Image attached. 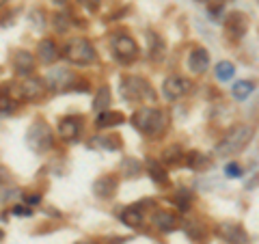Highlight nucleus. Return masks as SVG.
I'll return each instance as SVG.
<instances>
[{"label": "nucleus", "instance_id": "obj_1", "mask_svg": "<svg viewBox=\"0 0 259 244\" xmlns=\"http://www.w3.org/2000/svg\"><path fill=\"white\" fill-rule=\"evenodd\" d=\"M255 130L253 126L248 124H240L236 128H231L229 132H227L218 145L214 147V156L216 158H231V156H238L240 151L246 149V145L250 143V138H253Z\"/></svg>", "mask_w": 259, "mask_h": 244}, {"label": "nucleus", "instance_id": "obj_2", "mask_svg": "<svg viewBox=\"0 0 259 244\" xmlns=\"http://www.w3.org/2000/svg\"><path fill=\"white\" fill-rule=\"evenodd\" d=\"M166 124H168V117L164 115V110H160L156 106H141L132 115V126L143 136H149V138L162 136V132L166 130Z\"/></svg>", "mask_w": 259, "mask_h": 244}, {"label": "nucleus", "instance_id": "obj_3", "mask_svg": "<svg viewBox=\"0 0 259 244\" xmlns=\"http://www.w3.org/2000/svg\"><path fill=\"white\" fill-rule=\"evenodd\" d=\"M121 95H123V100L132 102V104H139V102L156 104V100H158L153 87L141 76H125L121 80Z\"/></svg>", "mask_w": 259, "mask_h": 244}, {"label": "nucleus", "instance_id": "obj_4", "mask_svg": "<svg viewBox=\"0 0 259 244\" xmlns=\"http://www.w3.org/2000/svg\"><path fill=\"white\" fill-rule=\"evenodd\" d=\"M26 145L30 151L44 156L54 147V132L44 119H35L26 130Z\"/></svg>", "mask_w": 259, "mask_h": 244}, {"label": "nucleus", "instance_id": "obj_5", "mask_svg": "<svg viewBox=\"0 0 259 244\" xmlns=\"http://www.w3.org/2000/svg\"><path fill=\"white\" fill-rule=\"evenodd\" d=\"M63 56L67 59L71 65H93L97 59V52H95V46L89 42L87 37H71L67 44L63 48Z\"/></svg>", "mask_w": 259, "mask_h": 244}, {"label": "nucleus", "instance_id": "obj_6", "mask_svg": "<svg viewBox=\"0 0 259 244\" xmlns=\"http://www.w3.org/2000/svg\"><path fill=\"white\" fill-rule=\"evenodd\" d=\"M112 52H115V56L121 63L130 65V63H134L136 59H139L141 48H139V44H136L130 35H125V32H119V35H115V39H112Z\"/></svg>", "mask_w": 259, "mask_h": 244}, {"label": "nucleus", "instance_id": "obj_7", "mask_svg": "<svg viewBox=\"0 0 259 244\" xmlns=\"http://www.w3.org/2000/svg\"><path fill=\"white\" fill-rule=\"evenodd\" d=\"M192 91V83L186 76H180V74H173L164 78V83H162V95L166 97V100H182Z\"/></svg>", "mask_w": 259, "mask_h": 244}, {"label": "nucleus", "instance_id": "obj_8", "mask_svg": "<svg viewBox=\"0 0 259 244\" xmlns=\"http://www.w3.org/2000/svg\"><path fill=\"white\" fill-rule=\"evenodd\" d=\"M225 32L227 37L231 39V42H240V39H244V35L248 32V18L244 13L240 11H233L227 15L225 20Z\"/></svg>", "mask_w": 259, "mask_h": 244}, {"label": "nucleus", "instance_id": "obj_9", "mask_svg": "<svg viewBox=\"0 0 259 244\" xmlns=\"http://www.w3.org/2000/svg\"><path fill=\"white\" fill-rule=\"evenodd\" d=\"M216 235L229 244H248V233L240 223H221L216 225Z\"/></svg>", "mask_w": 259, "mask_h": 244}, {"label": "nucleus", "instance_id": "obj_10", "mask_svg": "<svg viewBox=\"0 0 259 244\" xmlns=\"http://www.w3.org/2000/svg\"><path fill=\"white\" fill-rule=\"evenodd\" d=\"M11 65L15 69V74L18 76H24L28 78L35 74V67H37V56L28 52V50H15L13 56H11Z\"/></svg>", "mask_w": 259, "mask_h": 244}, {"label": "nucleus", "instance_id": "obj_11", "mask_svg": "<svg viewBox=\"0 0 259 244\" xmlns=\"http://www.w3.org/2000/svg\"><path fill=\"white\" fill-rule=\"evenodd\" d=\"M20 91H22V100L24 102H39L48 91V85L44 78H37V76H28L24 78V83L20 85Z\"/></svg>", "mask_w": 259, "mask_h": 244}, {"label": "nucleus", "instance_id": "obj_12", "mask_svg": "<svg viewBox=\"0 0 259 244\" xmlns=\"http://www.w3.org/2000/svg\"><path fill=\"white\" fill-rule=\"evenodd\" d=\"M46 85L54 89V91H67V87H74L76 85V74L67 67H61V69H50L46 76Z\"/></svg>", "mask_w": 259, "mask_h": 244}, {"label": "nucleus", "instance_id": "obj_13", "mask_svg": "<svg viewBox=\"0 0 259 244\" xmlns=\"http://www.w3.org/2000/svg\"><path fill=\"white\" fill-rule=\"evenodd\" d=\"M119 188V177L117 175H102L93 182V194L100 199H112Z\"/></svg>", "mask_w": 259, "mask_h": 244}, {"label": "nucleus", "instance_id": "obj_14", "mask_svg": "<svg viewBox=\"0 0 259 244\" xmlns=\"http://www.w3.org/2000/svg\"><path fill=\"white\" fill-rule=\"evenodd\" d=\"M61 50H59V46H56L54 39L50 37H44L41 42L37 44V61L41 63V65H52L61 59Z\"/></svg>", "mask_w": 259, "mask_h": 244}, {"label": "nucleus", "instance_id": "obj_15", "mask_svg": "<svg viewBox=\"0 0 259 244\" xmlns=\"http://www.w3.org/2000/svg\"><path fill=\"white\" fill-rule=\"evenodd\" d=\"M82 132V117H63L59 121V136L61 141H76Z\"/></svg>", "mask_w": 259, "mask_h": 244}, {"label": "nucleus", "instance_id": "obj_16", "mask_svg": "<svg viewBox=\"0 0 259 244\" xmlns=\"http://www.w3.org/2000/svg\"><path fill=\"white\" fill-rule=\"evenodd\" d=\"M188 69L192 71V74H205V71L209 69V52L205 50V48H192L190 54H188Z\"/></svg>", "mask_w": 259, "mask_h": 244}, {"label": "nucleus", "instance_id": "obj_17", "mask_svg": "<svg viewBox=\"0 0 259 244\" xmlns=\"http://www.w3.org/2000/svg\"><path fill=\"white\" fill-rule=\"evenodd\" d=\"M151 225L162 233H171L175 229H180V218L173 212H168V210H158L151 218Z\"/></svg>", "mask_w": 259, "mask_h": 244}, {"label": "nucleus", "instance_id": "obj_18", "mask_svg": "<svg viewBox=\"0 0 259 244\" xmlns=\"http://www.w3.org/2000/svg\"><path fill=\"white\" fill-rule=\"evenodd\" d=\"M123 121H125V115H123V112L108 108V110H104V112H100V115H97V119H95V128L106 130V128L121 126Z\"/></svg>", "mask_w": 259, "mask_h": 244}, {"label": "nucleus", "instance_id": "obj_19", "mask_svg": "<svg viewBox=\"0 0 259 244\" xmlns=\"http://www.w3.org/2000/svg\"><path fill=\"white\" fill-rule=\"evenodd\" d=\"M147 173H149V177L153 180V184L156 186H160V188H166L168 184V173H166V167L162 165L160 160H149L147 162Z\"/></svg>", "mask_w": 259, "mask_h": 244}, {"label": "nucleus", "instance_id": "obj_20", "mask_svg": "<svg viewBox=\"0 0 259 244\" xmlns=\"http://www.w3.org/2000/svg\"><path fill=\"white\" fill-rule=\"evenodd\" d=\"M121 223L127 225L130 229H141L145 218H143V210L139 206H127L123 212H121Z\"/></svg>", "mask_w": 259, "mask_h": 244}, {"label": "nucleus", "instance_id": "obj_21", "mask_svg": "<svg viewBox=\"0 0 259 244\" xmlns=\"http://www.w3.org/2000/svg\"><path fill=\"white\" fill-rule=\"evenodd\" d=\"M184 162H186L188 169L199 171V173H203V171H207L209 167H212V158L205 156V153H201V151H190Z\"/></svg>", "mask_w": 259, "mask_h": 244}, {"label": "nucleus", "instance_id": "obj_22", "mask_svg": "<svg viewBox=\"0 0 259 244\" xmlns=\"http://www.w3.org/2000/svg\"><path fill=\"white\" fill-rule=\"evenodd\" d=\"M110 104H112L110 87H108V85H102V87L95 91V95H93V110H95V112H104V110L110 108Z\"/></svg>", "mask_w": 259, "mask_h": 244}, {"label": "nucleus", "instance_id": "obj_23", "mask_svg": "<svg viewBox=\"0 0 259 244\" xmlns=\"http://www.w3.org/2000/svg\"><path fill=\"white\" fill-rule=\"evenodd\" d=\"M184 160H186V156H184L180 145H171V147H166L164 151H162V156H160V162L164 167H180Z\"/></svg>", "mask_w": 259, "mask_h": 244}, {"label": "nucleus", "instance_id": "obj_24", "mask_svg": "<svg viewBox=\"0 0 259 244\" xmlns=\"http://www.w3.org/2000/svg\"><path fill=\"white\" fill-rule=\"evenodd\" d=\"M18 108V100L11 93L9 85H0V115H9Z\"/></svg>", "mask_w": 259, "mask_h": 244}, {"label": "nucleus", "instance_id": "obj_25", "mask_svg": "<svg viewBox=\"0 0 259 244\" xmlns=\"http://www.w3.org/2000/svg\"><path fill=\"white\" fill-rule=\"evenodd\" d=\"M97 138V145L108 151H121L123 149V141H121L119 134H106V136H95Z\"/></svg>", "mask_w": 259, "mask_h": 244}, {"label": "nucleus", "instance_id": "obj_26", "mask_svg": "<svg viewBox=\"0 0 259 244\" xmlns=\"http://www.w3.org/2000/svg\"><path fill=\"white\" fill-rule=\"evenodd\" d=\"M216 78L221 80V83H227V80H231L233 76H236V67H233V63L229 61H221L216 63Z\"/></svg>", "mask_w": 259, "mask_h": 244}, {"label": "nucleus", "instance_id": "obj_27", "mask_svg": "<svg viewBox=\"0 0 259 244\" xmlns=\"http://www.w3.org/2000/svg\"><path fill=\"white\" fill-rule=\"evenodd\" d=\"M253 89H255L253 83H248V80H240V83H236L231 87V95L236 97V100H246V97L253 93Z\"/></svg>", "mask_w": 259, "mask_h": 244}, {"label": "nucleus", "instance_id": "obj_28", "mask_svg": "<svg viewBox=\"0 0 259 244\" xmlns=\"http://www.w3.org/2000/svg\"><path fill=\"white\" fill-rule=\"evenodd\" d=\"M121 173H123L125 177H139L143 173V167L139 160L134 158H125L123 162H121Z\"/></svg>", "mask_w": 259, "mask_h": 244}, {"label": "nucleus", "instance_id": "obj_29", "mask_svg": "<svg viewBox=\"0 0 259 244\" xmlns=\"http://www.w3.org/2000/svg\"><path fill=\"white\" fill-rule=\"evenodd\" d=\"M184 229L192 240H203L207 235V229L203 223H184Z\"/></svg>", "mask_w": 259, "mask_h": 244}, {"label": "nucleus", "instance_id": "obj_30", "mask_svg": "<svg viewBox=\"0 0 259 244\" xmlns=\"http://www.w3.org/2000/svg\"><path fill=\"white\" fill-rule=\"evenodd\" d=\"M225 175L229 177V180H233V177L238 180V177H242V167L238 165V162H229V165L225 167Z\"/></svg>", "mask_w": 259, "mask_h": 244}, {"label": "nucleus", "instance_id": "obj_31", "mask_svg": "<svg viewBox=\"0 0 259 244\" xmlns=\"http://www.w3.org/2000/svg\"><path fill=\"white\" fill-rule=\"evenodd\" d=\"M54 28L61 30V32L67 30V28H69V18H67V15H63V13L54 15Z\"/></svg>", "mask_w": 259, "mask_h": 244}, {"label": "nucleus", "instance_id": "obj_32", "mask_svg": "<svg viewBox=\"0 0 259 244\" xmlns=\"http://www.w3.org/2000/svg\"><path fill=\"white\" fill-rule=\"evenodd\" d=\"M78 5H82L87 11H91V13H95L97 9H100V5H102V0H76Z\"/></svg>", "mask_w": 259, "mask_h": 244}, {"label": "nucleus", "instance_id": "obj_33", "mask_svg": "<svg viewBox=\"0 0 259 244\" xmlns=\"http://www.w3.org/2000/svg\"><path fill=\"white\" fill-rule=\"evenodd\" d=\"M11 212H13L15 216H30V214H32V210H30L28 206H15Z\"/></svg>", "mask_w": 259, "mask_h": 244}, {"label": "nucleus", "instance_id": "obj_34", "mask_svg": "<svg viewBox=\"0 0 259 244\" xmlns=\"http://www.w3.org/2000/svg\"><path fill=\"white\" fill-rule=\"evenodd\" d=\"M3 240H5V231H3V229H0V242H3Z\"/></svg>", "mask_w": 259, "mask_h": 244}, {"label": "nucleus", "instance_id": "obj_35", "mask_svg": "<svg viewBox=\"0 0 259 244\" xmlns=\"http://www.w3.org/2000/svg\"><path fill=\"white\" fill-rule=\"evenodd\" d=\"M7 3H9V0H0V7H5Z\"/></svg>", "mask_w": 259, "mask_h": 244}, {"label": "nucleus", "instance_id": "obj_36", "mask_svg": "<svg viewBox=\"0 0 259 244\" xmlns=\"http://www.w3.org/2000/svg\"><path fill=\"white\" fill-rule=\"evenodd\" d=\"M197 3H212V0H197Z\"/></svg>", "mask_w": 259, "mask_h": 244}, {"label": "nucleus", "instance_id": "obj_37", "mask_svg": "<svg viewBox=\"0 0 259 244\" xmlns=\"http://www.w3.org/2000/svg\"><path fill=\"white\" fill-rule=\"evenodd\" d=\"M87 244H100V242H87Z\"/></svg>", "mask_w": 259, "mask_h": 244}]
</instances>
